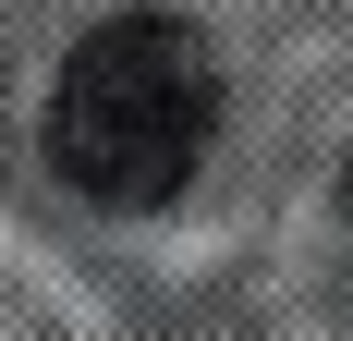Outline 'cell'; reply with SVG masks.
I'll list each match as a JSON object with an SVG mask.
<instances>
[{
  "label": "cell",
  "mask_w": 353,
  "mask_h": 341,
  "mask_svg": "<svg viewBox=\"0 0 353 341\" xmlns=\"http://www.w3.org/2000/svg\"><path fill=\"white\" fill-rule=\"evenodd\" d=\"M219 135V61L171 12H110L49 86V159L85 207H171Z\"/></svg>",
  "instance_id": "obj_1"
}]
</instances>
